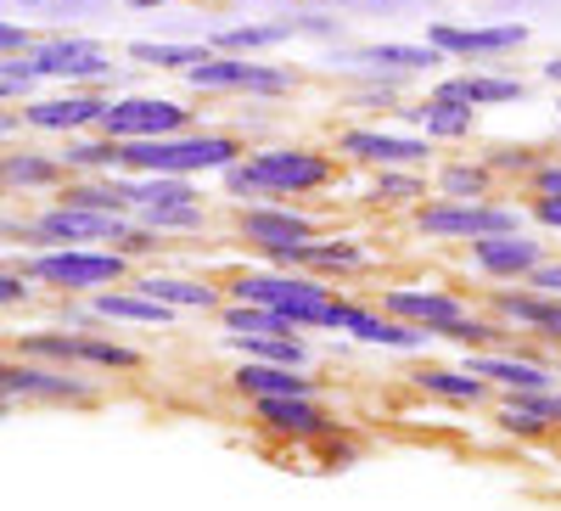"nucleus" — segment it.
Here are the masks:
<instances>
[{
    "label": "nucleus",
    "instance_id": "44",
    "mask_svg": "<svg viewBox=\"0 0 561 511\" xmlns=\"http://www.w3.org/2000/svg\"><path fill=\"white\" fill-rule=\"evenodd\" d=\"M545 79H550V84H561V57H550V63H545Z\"/></svg>",
    "mask_w": 561,
    "mask_h": 511
},
{
    "label": "nucleus",
    "instance_id": "9",
    "mask_svg": "<svg viewBox=\"0 0 561 511\" xmlns=\"http://www.w3.org/2000/svg\"><path fill=\"white\" fill-rule=\"evenodd\" d=\"M28 63L39 68V79H62V84H107V79H113V57H107V45L79 39V34H62V39L34 45Z\"/></svg>",
    "mask_w": 561,
    "mask_h": 511
},
{
    "label": "nucleus",
    "instance_id": "14",
    "mask_svg": "<svg viewBox=\"0 0 561 511\" xmlns=\"http://www.w3.org/2000/svg\"><path fill=\"white\" fill-rule=\"evenodd\" d=\"M427 45H438L444 57L466 63V57H505L528 45V23H494V29H455V23H433Z\"/></svg>",
    "mask_w": 561,
    "mask_h": 511
},
{
    "label": "nucleus",
    "instance_id": "25",
    "mask_svg": "<svg viewBox=\"0 0 561 511\" xmlns=\"http://www.w3.org/2000/svg\"><path fill=\"white\" fill-rule=\"evenodd\" d=\"M410 383L421 394H433V399H449V405H483L489 388H494V383L472 377V371H455V365H415Z\"/></svg>",
    "mask_w": 561,
    "mask_h": 511
},
{
    "label": "nucleus",
    "instance_id": "30",
    "mask_svg": "<svg viewBox=\"0 0 561 511\" xmlns=\"http://www.w3.org/2000/svg\"><path fill=\"white\" fill-rule=\"evenodd\" d=\"M438 192L455 197V203H483L494 192V163L478 158V163H444L438 169Z\"/></svg>",
    "mask_w": 561,
    "mask_h": 511
},
{
    "label": "nucleus",
    "instance_id": "11",
    "mask_svg": "<svg viewBox=\"0 0 561 511\" xmlns=\"http://www.w3.org/2000/svg\"><path fill=\"white\" fill-rule=\"evenodd\" d=\"M0 388H7V399H57V405H90L96 399V388H90L84 377H73L68 365H34V360H12L7 371H0Z\"/></svg>",
    "mask_w": 561,
    "mask_h": 511
},
{
    "label": "nucleus",
    "instance_id": "38",
    "mask_svg": "<svg viewBox=\"0 0 561 511\" xmlns=\"http://www.w3.org/2000/svg\"><path fill=\"white\" fill-rule=\"evenodd\" d=\"M528 214H534L539 225H550V230H561V197H556V192H545V197H534V203H528Z\"/></svg>",
    "mask_w": 561,
    "mask_h": 511
},
{
    "label": "nucleus",
    "instance_id": "42",
    "mask_svg": "<svg viewBox=\"0 0 561 511\" xmlns=\"http://www.w3.org/2000/svg\"><path fill=\"white\" fill-rule=\"evenodd\" d=\"M0 45H7V57H23V52H34V45H28V34H23L18 23H7V29H0Z\"/></svg>",
    "mask_w": 561,
    "mask_h": 511
},
{
    "label": "nucleus",
    "instance_id": "3",
    "mask_svg": "<svg viewBox=\"0 0 561 511\" xmlns=\"http://www.w3.org/2000/svg\"><path fill=\"white\" fill-rule=\"evenodd\" d=\"M34 282L45 287H62V293H84V287H107L129 275V253L124 248H51V253H34L23 264Z\"/></svg>",
    "mask_w": 561,
    "mask_h": 511
},
{
    "label": "nucleus",
    "instance_id": "31",
    "mask_svg": "<svg viewBox=\"0 0 561 511\" xmlns=\"http://www.w3.org/2000/svg\"><path fill=\"white\" fill-rule=\"evenodd\" d=\"M7 185L34 192V185H68V163L62 158H39V152H7Z\"/></svg>",
    "mask_w": 561,
    "mask_h": 511
},
{
    "label": "nucleus",
    "instance_id": "39",
    "mask_svg": "<svg viewBox=\"0 0 561 511\" xmlns=\"http://www.w3.org/2000/svg\"><path fill=\"white\" fill-rule=\"evenodd\" d=\"M528 185H534V197H545V192L561 197V163H539V169L528 174Z\"/></svg>",
    "mask_w": 561,
    "mask_h": 511
},
{
    "label": "nucleus",
    "instance_id": "26",
    "mask_svg": "<svg viewBox=\"0 0 561 511\" xmlns=\"http://www.w3.org/2000/svg\"><path fill=\"white\" fill-rule=\"evenodd\" d=\"M129 287L152 293V298H163L169 309H225L219 287H208V282H185V275H163V270H147V275H135Z\"/></svg>",
    "mask_w": 561,
    "mask_h": 511
},
{
    "label": "nucleus",
    "instance_id": "27",
    "mask_svg": "<svg viewBox=\"0 0 561 511\" xmlns=\"http://www.w3.org/2000/svg\"><path fill=\"white\" fill-rule=\"evenodd\" d=\"M354 63H365V68H388V73H433V68H444L449 57L438 52V45H359L354 52Z\"/></svg>",
    "mask_w": 561,
    "mask_h": 511
},
{
    "label": "nucleus",
    "instance_id": "16",
    "mask_svg": "<svg viewBox=\"0 0 561 511\" xmlns=\"http://www.w3.org/2000/svg\"><path fill=\"white\" fill-rule=\"evenodd\" d=\"M253 416L270 428V433H287L298 444L309 439H332V416L314 405V394H270V399H253Z\"/></svg>",
    "mask_w": 561,
    "mask_h": 511
},
{
    "label": "nucleus",
    "instance_id": "34",
    "mask_svg": "<svg viewBox=\"0 0 561 511\" xmlns=\"http://www.w3.org/2000/svg\"><path fill=\"white\" fill-rule=\"evenodd\" d=\"M140 225H152V230H203L208 225V208L203 203H158V208H135Z\"/></svg>",
    "mask_w": 561,
    "mask_h": 511
},
{
    "label": "nucleus",
    "instance_id": "18",
    "mask_svg": "<svg viewBox=\"0 0 561 511\" xmlns=\"http://www.w3.org/2000/svg\"><path fill=\"white\" fill-rule=\"evenodd\" d=\"M102 113H107V96H84V90H68V96L28 102V107H23V124H28V129H45V135H73V129L102 124Z\"/></svg>",
    "mask_w": 561,
    "mask_h": 511
},
{
    "label": "nucleus",
    "instance_id": "32",
    "mask_svg": "<svg viewBox=\"0 0 561 511\" xmlns=\"http://www.w3.org/2000/svg\"><path fill=\"white\" fill-rule=\"evenodd\" d=\"M129 57H135L140 68H180V73H185V68H197L203 57H214V45H208V39H203V45H169V39L158 45V39H135V45H129Z\"/></svg>",
    "mask_w": 561,
    "mask_h": 511
},
{
    "label": "nucleus",
    "instance_id": "22",
    "mask_svg": "<svg viewBox=\"0 0 561 511\" xmlns=\"http://www.w3.org/2000/svg\"><path fill=\"white\" fill-rule=\"evenodd\" d=\"M230 383H237V394H248V399H270V394H314V383L304 377V365H275V360H242Z\"/></svg>",
    "mask_w": 561,
    "mask_h": 511
},
{
    "label": "nucleus",
    "instance_id": "40",
    "mask_svg": "<svg viewBox=\"0 0 561 511\" xmlns=\"http://www.w3.org/2000/svg\"><path fill=\"white\" fill-rule=\"evenodd\" d=\"M129 12H158V7H180V0H124ZM185 7H214V12H225L230 0H185Z\"/></svg>",
    "mask_w": 561,
    "mask_h": 511
},
{
    "label": "nucleus",
    "instance_id": "1",
    "mask_svg": "<svg viewBox=\"0 0 561 511\" xmlns=\"http://www.w3.org/2000/svg\"><path fill=\"white\" fill-rule=\"evenodd\" d=\"M219 174L230 197H309L337 180V158H325L314 147H264Z\"/></svg>",
    "mask_w": 561,
    "mask_h": 511
},
{
    "label": "nucleus",
    "instance_id": "24",
    "mask_svg": "<svg viewBox=\"0 0 561 511\" xmlns=\"http://www.w3.org/2000/svg\"><path fill=\"white\" fill-rule=\"evenodd\" d=\"M90 315H96V320H135V327H174V315H180V309H169L163 298L129 287V293H96Z\"/></svg>",
    "mask_w": 561,
    "mask_h": 511
},
{
    "label": "nucleus",
    "instance_id": "21",
    "mask_svg": "<svg viewBox=\"0 0 561 511\" xmlns=\"http://www.w3.org/2000/svg\"><path fill=\"white\" fill-rule=\"evenodd\" d=\"M466 371L505 394H545L550 388V371L534 360H511V354H466Z\"/></svg>",
    "mask_w": 561,
    "mask_h": 511
},
{
    "label": "nucleus",
    "instance_id": "4",
    "mask_svg": "<svg viewBox=\"0 0 561 511\" xmlns=\"http://www.w3.org/2000/svg\"><path fill=\"white\" fill-rule=\"evenodd\" d=\"M23 360H57V365H84V371H140V360L129 343L96 338V332H28L18 338Z\"/></svg>",
    "mask_w": 561,
    "mask_h": 511
},
{
    "label": "nucleus",
    "instance_id": "37",
    "mask_svg": "<svg viewBox=\"0 0 561 511\" xmlns=\"http://www.w3.org/2000/svg\"><path fill=\"white\" fill-rule=\"evenodd\" d=\"M28 282H34L28 270H23V275L7 270V275H0V304H7V309H12V304H28Z\"/></svg>",
    "mask_w": 561,
    "mask_h": 511
},
{
    "label": "nucleus",
    "instance_id": "7",
    "mask_svg": "<svg viewBox=\"0 0 561 511\" xmlns=\"http://www.w3.org/2000/svg\"><path fill=\"white\" fill-rule=\"evenodd\" d=\"M135 230L129 214H102V208H73V203H57L34 219V237L39 242H57V248H84V242H107L118 248Z\"/></svg>",
    "mask_w": 561,
    "mask_h": 511
},
{
    "label": "nucleus",
    "instance_id": "29",
    "mask_svg": "<svg viewBox=\"0 0 561 511\" xmlns=\"http://www.w3.org/2000/svg\"><path fill=\"white\" fill-rule=\"evenodd\" d=\"M225 343L242 360H275V365H309V343L298 332H275V338H248V332H225Z\"/></svg>",
    "mask_w": 561,
    "mask_h": 511
},
{
    "label": "nucleus",
    "instance_id": "10",
    "mask_svg": "<svg viewBox=\"0 0 561 511\" xmlns=\"http://www.w3.org/2000/svg\"><path fill=\"white\" fill-rule=\"evenodd\" d=\"M332 332H348V338L377 343V349H399V354H415V349L433 343V332L410 327V320H399L388 309L377 315V309H365V304H348V298H337V309H332Z\"/></svg>",
    "mask_w": 561,
    "mask_h": 511
},
{
    "label": "nucleus",
    "instance_id": "46",
    "mask_svg": "<svg viewBox=\"0 0 561 511\" xmlns=\"http://www.w3.org/2000/svg\"><path fill=\"white\" fill-rule=\"evenodd\" d=\"M23 7H39V0H23Z\"/></svg>",
    "mask_w": 561,
    "mask_h": 511
},
{
    "label": "nucleus",
    "instance_id": "35",
    "mask_svg": "<svg viewBox=\"0 0 561 511\" xmlns=\"http://www.w3.org/2000/svg\"><path fill=\"white\" fill-rule=\"evenodd\" d=\"M370 197L388 203V208H404L415 197H427V185H421V174H404V169H382L377 185H370Z\"/></svg>",
    "mask_w": 561,
    "mask_h": 511
},
{
    "label": "nucleus",
    "instance_id": "12",
    "mask_svg": "<svg viewBox=\"0 0 561 511\" xmlns=\"http://www.w3.org/2000/svg\"><path fill=\"white\" fill-rule=\"evenodd\" d=\"M377 304H382L388 315L410 320V327H421V332L455 327V320L472 315V304L455 298V293H444V287H382V293H377Z\"/></svg>",
    "mask_w": 561,
    "mask_h": 511
},
{
    "label": "nucleus",
    "instance_id": "17",
    "mask_svg": "<svg viewBox=\"0 0 561 511\" xmlns=\"http://www.w3.org/2000/svg\"><path fill=\"white\" fill-rule=\"evenodd\" d=\"M337 152H348L354 163H377V169H421L427 163V141H415V135H382V129H343Z\"/></svg>",
    "mask_w": 561,
    "mask_h": 511
},
{
    "label": "nucleus",
    "instance_id": "8",
    "mask_svg": "<svg viewBox=\"0 0 561 511\" xmlns=\"http://www.w3.org/2000/svg\"><path fill=\"white\" fill-rule=\"evenodd\" d=\"M192 124V107H180L169 96H124V102H107L102 113V135H118V141H158V135H185Z\"/></svg>",
    "mask_w": 561,
    "mask_h": 511
},
{
    "label": "nucleus",
    "instance_id": "5",
    "mask_svg": "<svg viewBox=\"0 0 561 511\" xmlns=\"http://www.w3.org/2000/svg\"><path fill=\"white\" fill-rule=\"evenodd\" d=\"M185 84L192 90H248V96H287L298 90V73L293 68H275V63H253V57H237V52H214L203 57L197 68H185Z\"/></svg>",
    "mask_w": 561,
    "mask_h": 511
},
{
    "label": "nucleus",
    "instance_id": "20",
    "mask_svg": "<svg viewBox=\"0 0 561 511\" xmlns=\"http://www.w3.org/2000/svg\"><path fill=\"white\" fill-rule=\"evenodd\" d=\"M433 96H449V102H466V107H500V102H523L528 84L505 79V73H455V79L433 84Z\"/></svg>",
    "mask_w": 561,
    "mask_h": 511
},
{
    "label": "nucleus",
    "instance_id": "2",
    "mask_svg": "<svg viewBox=\"0 0 561 511\" xmlns=\"http://www.w3.org/2000/svg\"><path fill=\"white\" fill-rule=\"evenodd\" d=\"M242 158L237 135H158V141H124L129 174H208Z\"/></svg>",
    "mask_w": 561,
    "mask_h": 511
},
{
    "label": "nucleus",
    "instance_id": "23",
    "mask_svg": "<svg viewBox=\"0 0 561 511\" xmlns=\"http://www.w3.org/2000/svg\"><path fill=\"white\" fill-rule=\"evenodd\" d=\"M404 118H415L421 129H427V141H466V135L478 129V107L449 102V96H427V102H415V107H404Z\"/></svg>",
    "mask_w": 561,
    "mask_h": 511
},
{
    "label": "nucleus",
    "instance_id": "43",
    "mask_svg": "<svg viewBox=\"0 0 561 511\" xmlns=\"http://www.w3.org/2000/svg\"><path fill=\"white\" fill-rule=\"evenodd\" d=\"M528 405L545 416V422H561V394H550V388H545V394H528Z\"/></svg>",
    "mask_w": 561,
    "mask_h": 511
},
{
    "label": "nucleus",
    "instance_id": "19",
    "mask_svg": "<svg viewBox=\"0 0 561 511\" xmlns=\"http://www.w3.org/2000/svg\"><path fill=\"white\" fill-rule=\"evenodd\" d=\"M242 242H253L259 253H275V248H293V242H309L314 237V219L298 214V208H248L237 219Z\"/></svg>",
    "mask_w": 561,
    "mask_h": 511
},
{
    "label": "nucleus",
    "instance_id": "28",
    "mask_svg": "<svg viewBox=\"0 0 561 511\" xmlns=\"http://www.w3.org/2000/svg\"><path fill=\"white\" fill-rule=\"evenodd\" d=\"M62 163H68V174H118L124 169V141L118 135H96V141H62V152H57Z\"/></svg>",
    "mask_w": 561,
    "mask_h": 511
},
{
    "label": "nucleus",
    "instance_id": "41",
    "mask_svg": "<svg viewBox=\"0 0 561 511\" xmlns=\"http://www.w3.org/2000/svg\"><path fill=\"white\" fill-rule=\"evenodd\" d=\"M528 287H539V293H561V259H556V264H539V270L528 275Z\"/></svg>",
    "mask_w": 561,
    "mask_h": 511
},
{
    "label": "nucleus",
    "instance_id": "6",
    "mask_svg": "<svg viewBox=\"0 0 561 511\" xmlns=\"http://www.w3.org/2000/svg\"><path fill=\"white\" fill-rule=\"evenodd\" d=\"M415 230L421 237H444V242H478L494 237V230H523L517 208H500V203H427L415 208Z\"/></svg>",
    "mask_w": 561,
    "mask_h": 511
},
{
    "label": "nucleus",
    "instance_id": "15",
    "mask_svg": "<svg viewBox=\"0 0 561 511\" xmlns=\"http://www.w3.org/2000/svg\"><path fill=\"white\" fill-rule=\"evenodd\" d=\"M489 309L505 320V327H523V332H534L539 343H550L561 354V293H539V287H528V293H489Z\"/></svg>",
    "mask_w": 561,
    "mask_h": 511
},
{
    "label": "nucleus",
    "instance_id": "13",
    "mask_svg": "<svg viewBox=\"0 0 561 511\" xmlns=\"http://www.w3.org/2000/svg\"><path fill=\"white\" fill-rule=\"evenodd\" d=\"M472 264L489 275V282H528V275L545 264V248L523 230H494V237L472 242Z\"/></svg>",
    "mask_w": 561,
    "mask_h": 511
},
{
    "label": "nucleus",
    "instance_id": "36",
    "mask_svg": "<svg viewBox=\"0 0 561 511\" xmlns=\"http://www.w3.org/2000/svg\"><path fill=\"white\" fill-rule=\"evenodd\" d=\"M34 79H39V68H34V63H23V57H7V68H0V90H7V102L28 96V90H34Z\"/></svg>",
    "mask_w": 561,
    "mask_h": 511
},
{
    "label": "nucleus",
    "instance_id": "45",
    "mask_svg": "<svg viewBox=\"0 0 561 511\" xmlns=\"http://www.w3.org/2000/svg\"><path fill=\"white\" fill-rule=\"evenodd\" d=\"M320 7H354V0H320Z\"/></svg>",
    "mask_w": 561,
    "mask_h": 511
},
{
    "label": "nucleus",
    "instance_id": "33",
    "mask_svg": "<svg viewBox=\"0 0 561 511\" xmlns=\"http://www.w3.org/2000/svg\"><path fill=\"white\" fill-rule=\"evenodd\" d=\"M433 338H444V343H460V349H494V343H505V338H511V327H505V320L466 315V320H455V327H438Z\"/></svg>",
    "mask_w": 561,
    "mask_h": 511
}]
</instances>
